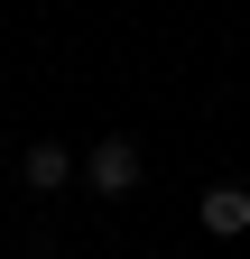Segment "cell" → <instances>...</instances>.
<instances>
[{
	"instance_id": "3957f363",
	"label": "cell",
	"mask_w": 250,
	"mask_h": 259,
	"mask_svg": "<svg viewBox=\"0 0 250 259\" xmlns=\"http://www.w3.org/2000/svg\"><path fill=\"white\" fill-rule=\"evenodd\" d=\"M19 176H28V185H37V194H56V185H74V157H65V148H56V139H37V148H28V157H19Z\"/></svg>"
},
{
	"instance_id": "7a4b0ae2",
	"label": "cell",
	"mask_w": 250,
	"mask_h": 259,
	"mask_svg": "<svg viewBox=\"0 0 250 259\" xmlns=\"http://www.w3.org/2000/svg\"><path fill=\"white\" fill-rule=\"evenodd\" d=\"M195 213H204V232H213V241H241V232H250V185H204V204H195Z\"/></svg>"
},
{
	"instance_id": "6da1fadb",
	"label": "cell",
	"mask_w": 250,
	"mask_h": 259,
	"mask_svg": "<svg viewBox=\"0 0 250 259\" xmlns=\"http://www.w3.org/2000/svg\"><path fill=\"white\" fill-rule=\"evenodd\" d=\"M84 185H93V194H130V185H139V139H120V130H111V139H93Z\"/></svg>"
}]
</instances>
